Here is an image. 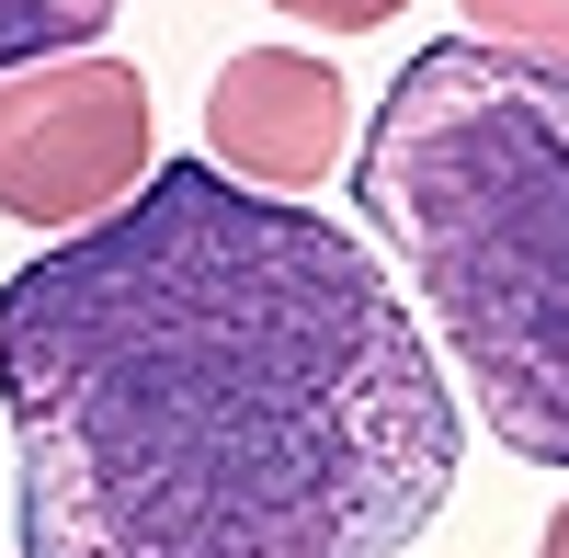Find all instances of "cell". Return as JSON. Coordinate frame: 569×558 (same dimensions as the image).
Segmentation results:
<instances>
[{
    "mask_svg": "<svg viewBox=\"0 0 569 558\" xmlns=\"http://www.w3.org/2000/svg\"><path fill=\"white\" fill-rule=\"evenodd\" d=\"M23 558H399L456 490V388L388 262L171 160L0 286Z\"/></svg>",
    "mask_w": 569,
    "mask_h": 558,
    "instance_id": "6da1fadb",
    "label": "cell"
},
{
    "mask_svg": "<svg viewBox=\"0 0 569 558\" xmlns=\"http://www.w3.org/2000/svg\"><path fill=\"white\" fill-rule=\"evenodd\" d=\"M342 182L433 297L479 422L525 468H569V58L433 34Z\"/></svg>",
    "mask_w": 569,
    "mask_h": 558,
    "instance_id": "7a4b0ae2",
    "label": "cell"
},
{
    "mask_svg": "<svg viewBox=\"0 0 569 558\" xmlns=\"http://www.w3.org/2000/svg\"><path fill=\"white\" fill-rule=\"evenodd\" d=\"M149 182V80L103 46L0 69V217L91 228Z\"/></svg>",
    "mask_w": 569,
    "mask_h": 558,
    "instance_id": "3957f363",
    "label": "cell"
},
{
    "mask_svg": "<svg viewBox=\"0 0 569 558\" xmlns=\"http://www.w3.org/2000/svg\"><path fill=\"white\" fill-rule=\"evenodd\" d=\"M342 126H353L342 69L297 58V46H240L217 69V91H206V149L240 182H273V195H308L342 160Z\"/></svg>",
    "mask_w": 569,
    "mask_h": 558,
    "instance_id": "277c9868",
    "label": "cell"
},
{
    "mask_svg": "<svg viewBox=\"0 0 569 558\" xmlns=\"http://www.w3.org/2000/svg\"><path fill=\"white\" fill-rule=\"evenodd\" d=\"M114 0H0V69H34V58H69V46H103Z\"/></svg>",
    "mask_w": 569,
    "mask_h": 558,
    "instance_id": "5b68a950",
    "label": "cell"
},
{
    "mask_svg": "<svg viewBox=\"0 0 569 558\" xmlns=\"http://www.w3.org/2000/svg\"><path fill=\"white\" fill-rule=\"evenodd\" d=\"M490 46H525V58H569V0H456Z\"/></svg>",
    "mask_w": 569,
    "mask_h": 558,
    "instance_id": "8992f818",
    "label": "cell"
},
{
    "mask_svg": "<svg viewBox=\"0 0 569 558\" xmlns=\"http://www.w3.org/2000/svg\"><path fill=\"white\" fill-rule=\"evenodd\" d=\"M273 12H297V23H319V34H365V23L410 12V0H273Z\"/></svg>",
    "mask_w": 569,
    "mask_h": 558,
    "instance_id": "52a82bcc",
    "label": "cell"
},
{
    "mask_svg": "<svg viewBox=\"0 0 569 558\" xmlns=\"http://www.w3.org/2000/svg\"><path fill=\"white\" fill-rule=\"evenodd\" d=\"M536 558H569V501H558V525H547V547Z\"/></svg>",
    "mask_w": 569,
    "mask_h": 558,
    "instance_id": "ba28073f",
    "label": "cell"
}]
</instances>
